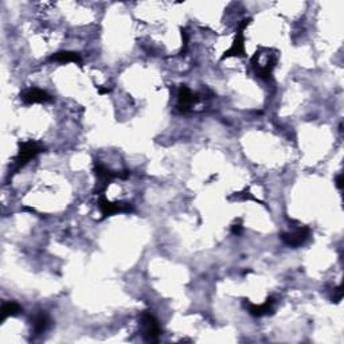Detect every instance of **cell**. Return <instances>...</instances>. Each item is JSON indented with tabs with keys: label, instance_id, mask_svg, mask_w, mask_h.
<instances>
[{
	"label": "cell",
	"instance_id": "52a82bcc",
	"mask_svg": "<svg viewBox=\"0 0 344 344\" xmlns=\"http://www.w3.org/2000/svg\"><path fill=\"white\" fill-rule=\"evenodd\" d=\"M51 61H55V62H62V64H66V62H77L80 64L81 62V57L77 53L74 51H61V53H57V54L51 55Z\"/></svg>",
	"mask_w": 344,
	"mask_h": 344
},
{
	"label": "cell",
	"instance_id": "5b68a950",
	"mask_svg": "<svg viewBox=\"0 0 344 344\" xmlns=\"http://www.w3.org/2000/svg\"><path fill=\"white\" fill-rule=\"evenodd\" d=\"M309 237V229L308 227H299L296 229L292 233H288V234H284L282 236V240L286 245L289 246H300L303 245L305 241L308 240Z\"/></svg>",
	"mask_w": 344,
	"mask_h": 344
},
{
	"label": "cell",
	"instance_id": "3957f363",
	"mask_svg": "<svg viewBox=\"0 0 344 344\" xmlns=\"http://www.w3.org/2000/svg\"><path fill=\"white\" fill-rule=\"evenodd\" d=\"M143 326H144V336L150 342H156L160 335V327L154 315L145 312L143 315Z\"/></svg>",
	"mask_w": 344,
	"mask_h": 344
},
{
	"label": "cell",
	"instance_id": "7a4b0ae2",
	"mask_svg": "<svg viewBox=\"0 0 344 344\" xmlns=\"http://www.w3.org/2000/svg\"><path fill=\"white\" fill-rule=\"evenodd\" d=\"M98 207L104 217H109L116 213H129L132 211V206L128 203H112L105 199V196H101L98 200Z\"/></svg>",
	"mask_w": 344,
	"mask_h": 344
},
{
	"label": "cell",
	"instance_id": "6da1fadb",
	"mask_svg": "<svg viewBox=\"0 0 344 344\" xmlns=\"http://www.w3.org/2000/svg\"><path fill=\"white\" fill-rule=\"evenodd\" d=\"M43 152V147L38 144L35 141H24L20 144V148L18 151V155L15 158V163L18 167H23L24 164L28 163L31 159H34L36 155Z\"/></svg>",
	"mask_w": 344,
	"mask_h": 344
},
{
	"label": "cell",
	"instance_id": "277c9868",
	"mask_svg": "<svg viewBox=\"0 0 344 344\" xmlns=\"http://www.w3.org/2000/svg\"><path fill=\"white\" fill-rule=\"evenodd\" d=\"M22 100L26 104H43V102H49L53 98L45 90L38 89V87H32V89H28L23 93Z\"/></svg>",
	"mask_w": 344,
	"mask_h": 344
},
{
	"label": "cell",
	"instance_id": "7c38bea8",
	"mask_svg": "<svg viewBox=\"0 0 344 344\" xmlns=\"http://www.w3.org/2000/svg\"><path fill=\"white\" fill-rule=\"evenodd\" d=\"M233 233H234V234H241V233H242V227H241L240 225H236V226L233 227Z\"/></svg>",
	"mask_w": 344,
	"mask_h": 344
},
{
	"label": "cell",
	"instance_id": "30bf717a",
	"mask_svg": "<svg viewBox=\"0 0 344 344\" xmlns=\"http://www.w3.org/2000/svg\"><path fill=\"white\" fill-rule=\"evenodd\" d=\"M47 326H49V319H47V316H46L45 313H39V315L35 317V320H34V331H35V334H42V332H45Z\"/></svg>",
	"mask_w": 344,
	"mask_h": 344
},
{
	"label": "cell",
	"instance_id": "8992f818",
	"mask_svg": "<svg viewBox=\"0 0 344 344\" xmlns=\"http://www.w3.org/2000/svg\"><path fill=\"white\" fill-rule=\"evenodd\" d=\"M198 100L199 98L195 94H192V91L187 86H181L179 89L177 101H179V108H180L181 112H187L192 106V104H195Z\"/></svg>",
	"mask_w": 344,
	"mask_h": 344
},
{
	"label": "cell",
	"instance_id": "ba28073f",
	"mask_svg": "<svg viewBox=\"0 0 344 344\" xmlns=\"http://www.w3.org/2000/svg\"><path fill=\"white\" fill-rule=\"evenodd\" d=\"M273 304H274V301H273V299L270 297V299H267L266 301L263 304H261V305H250L249 312L252 313L253 316H263V315H266V313H269L272 311Z\"/></svg>",
	"mask_w": 344,
	"mask_h": 344
},
{
	"label": "cell",
	"instance_id": "9c48e42d",
	"mask_svg": "<svg viewBox=\"0 0 344 344\" xmlns=\"http://www.w3.org/2000/svg\"><path fill=\"white\" fill-rule=\"evenodd\" d=\"M0 312H1L0 320L3 322V320L7 319V317L14 316V315L20 312V307H19L16 303H14V301H8V303L3 304V307H1V311H0Z\"/></svg>",
	"mask_w": 344,
	"mask_h": 344
},
{
	"label": "cell",
	"instance_id": "8fae6325",
	"mask_svg": "<svg viewBox=\"0 0 344 344\" xmlns=\"http://www.w3.org/2000/svg\"><path fill=\"white\" fill-rule=\"evenodd\" d=\"M336 186L339 187V188H342V187H343V176H342V175H339V176H338V179H336Z\"/></svg>",
	"mask_w": 344,
	"mask_h": 344
}]
</instances>
